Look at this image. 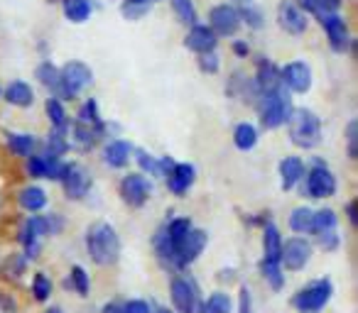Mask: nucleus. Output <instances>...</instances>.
Listing matches in <instances>:
<instances>
[{
	"mask_svg": "<svg viewBox=\"0 0 358 313\" xmlns=\"http://www.w3.org/2000/svg\"><path fill=\"white\" fill-rule=\"evenodd\" d=\"M86 250L99 267H110L120 257V238L110 223H94L86 230Z\"/></svg>",
	"mask_w": 358,
	"mask_h": 313,
	"instance_id": "nucleus-1",
	"label": "nucleus"
},
{
	"mask_svg": "<svg viewBox=\"0 0 358 313\" xmlns=\"http://www.w3.org/2000/svg\"><path fill=\"white\" fill-rule=\"evenodd\" d=\"M287 130L292 144L302 149H314L322 142V120L317 113L307 108H292L287 118Z\"/></svg>",
	"mask_w": 358,
	"mask_h": 313,
	"instance_id": "nucleus-2",
	"label": "nucleus"
},
{
	"mask_svg": "<svg viewBox=\"0 0 358 313\" xmlns=\"http://www.w3.org/2000/svg\"><path fill=\"white\" fill-rule=\"evenodd\" d=\"M255 105H258L260 123H263L265 130H275L280 125H285L289 113H292V100H289L285 86L278 91H270V93H263L255 100Z\"/></svg>",
	"mask_w": 358,
	"mask_h": 313,
	"instance_id": "nucleus-3",
	"label": "nucleus"
},
{
	"mask_svg": "<svg viewBox=\"0 0 358 313\" xmlns=\"http://www.w3.org/2000/svg\"><path fill=\"white\" fill-rule=\"evenodd\" d=\"M94 84V71L84 61H69L59 69V96L62 98H76L84 89ZM57 96V98H59Z\"/></svg>",
	"mask_w": 358,
	"mask_h": 313,
	"instance_id": "nucleus-4",
	"label": "nucleus"
},
{
	"mask_svg": "<svg viewBox=\"0 0 358 313\" xmlns=\"http://www.w3.org/2000/svg\"><path fill=\"white\" fill-rule=\"evenodd\" d=\"M334 293V284L329 279H317L309 287L299 289L292 298V306L297 308L299 313H319L324 306L329 303Z\"/></svg>",
	"mask_w": 358,
	"mask_h": 313,
	"instance_id": "nucleus-5",
	"label": "nucleus"
},
{
	"mask_svg": "<svg viewBox=\"0 0 358 313\" xmlns=\"http://www.w3.org/2000/svg\"><path fill=\"white\" fill-rule=\"evenodd\" d=\"M304 179V196H312V199H329V196L336 194V176L331 174L327 165L322 162H314L307 169Z\"/></svg>",
	"mask_w": 358,
	"mask_h": 313,
	"instance_id": "nucleus-6",
	"label": "nucleus"
},
{
	"mask_svg": "<svg viewBox=\"0 0 358 313\" xmlns=\"http://www.w3.org/2000/svg\"><path fill=\"white\" fill-rule=\"evenodd\" d=\"M120 196L130 208H143L152 196V184L145 174H128L120 181Z\"/></svg>",
	"mask_w": 358,
	"mask_h": 313,
	"instance_id": "nucleus-7",
	"label": "nucleus"
},
{
	"mask_svg": "<svg viewBox=\"0 0 358 313\" xmlns=\"http://www.w3.org/2000/svg\"><path fill=\"white\" fill-rule=\"evenodd\" d=\"M47 233V223H45V215H30V218L22 223L20 230V243L25 247V257L27 259H37L40 257V250H42V238Z\"/></svg>",
	"mask_w": 358,
	"mask_h": 313,
	"instance_id": "nucleus-8",
	"label": "nucleus"
},
{
	"mask_svg": "<svg viewBox=\"0 0 358 313\" xmlns=\"http://www.w3.org/2000/svg\"><path fill=\"white\" fill-rule=\"evenodd\" d=\"M62 186H64L66 196L74 201H81L86 194L91 191V174L84 169L81 165H64V171H62Z\"/></svg>",
	"mask_w": 358,
	"mask_h": 313,
	"instance_id": "nucleus-9",
	"label": "nucleus"
},
{
	"mask_svg": "<svg viewBox=\"0 0 358 313\" xmlns=\"http://www.w3.org/2000/svg\"><path fill=\"white\" fill-rule=\"evenodd\" d=\"M309 257H312V245L304 238H289L287 243H282V257L280 264L289 269V272H299L307 267Z\"/></svg>",
	"mask_w": 358,
	"mask_h": 313,
	"instance_id": "nucleus-10",
	"label": "nucleus"
},
{
	"mask_svg": "<svg viewBox=\"0 0 358 313\" xmlns=\"http://www.w3.org/2000/svg\"><path fill=\"white\" fill-rule=\"evenodd\" d=\"M169 291H172V303L179 313H196V308H199V293H196L194 282H189L185 277H177L172 282Z\"/></svg>",
	"mask_w": 358,
	"mask_h": 313,
	"instance_id": "nucleus-11",
	"label": "nucleus"
},
{
	"mask_svg": "<svg viewBox=\"0 0 358 313\" xmlns=\"http://www.w3.org/2000/svg\"><path fill=\"white\" fill-rule=\"evenodd\" d=\"M324 32H327V40L331 45L334 52H346L351 47V37H348V25L338 13H331V15H322L319 17Z\"/></svg>",
	"mask_w": 358,
	"mask_h": 313,
	"instance_id": "nucleus-12",
	"label": "nucleus"
},
{
	"mask_svg": "<svg viewBox=\"0 0 358 313\" xmlns=\"http://www.w3.org/2000/svg\"><path fill=\"white\" fill-rule=\"evenodd\" d=\"M280 79H282V86L294 93H307L312 89V69L304 61H289L282 71H280Z\"/></svg>",
	"mask_w": 358,
	"mask_h": 313,
	"instance_id": "nucleus-13",
	"label": "nucleus"
},
{
	"mask_svg": "<svg viewBox=\"0 0 358 313\" xmlns=\"http://www.w3.org/2000/svg\"><path fill=\"white\" fill-rule=\"evenodd\" d=\"M206 243H209V235L199 228H189V233L185 235L182 245H179V252H177V269L187 267L192 264L201 252H204Z\"/></svg>",
	"mask_w": 358,
	"mask_h": 313,
	"instance_id": "nucleus-14",
	"label": "nucleus"
},
{
	"mask_svg": "<svg viewBox=\"0 0 358 313\" xmlns=\"http://www.w3.org/2000/svg\"><path fill=\"white\" fill-rule=\"evenodd\" d=\"M278 22L287 35H304L307 32V15L292 0H282L278 6Z\"/></svg>",
	"mask_w": 358,
	"mask_h": 313,
	"instance_id": "nucleus-15",
	"label": "nucleus"
},
{
	"mask_svg": "<svg viewBox=\"0 0 358 313\" xmlns=\"http://www.w3.org/2000/svg\"><path fill=\"white\" fill-rule=\"evenodd\" d=\"M211 20V30H214L216 37H231L238 32L241 27V17L238 13L234 10V6H216L214 10L209 13Z\"/></svg>",
	"mask_w": 358,
	"mask_h": 313,
	"instance_id": "nucleus-16",
	"label": "nucleus"
},
{
	"mask_svg": "<svg viewBox=\"0 0 358 313\" xmlns=\"http://www.w3.org/2000/svg\"><path fill=\"white\" fill-rule=\"evenodd\" d=\"M187 49L196 52V54H209V52L216 49V45H219V37L214 35V30L206 25H194L189 30V35H187L185 40Z\"/></svg>",
	"mask_w": 358,
	"mask_h": 313,
	"instance_id": "nucleus-17",
	"label": "nucleus"
},
{
	"mask_svg": "<svg viewBox=\"0 0 358 313\" xmlns=\"http://www.w3.org/2000/svg\"><path fill=\"white\" fill-rule=\"evenodd\" d=\"M194 179H196V169L192 165H174L167 171V189L174 196H185L192 189Z\"/></svg>",
	"mask_w": 358,
	"mask_h": 313,
	"instance_id": "nucleus-18",
	"label": "nucleus"
},
{
	"mask_svg": "<svg viewBox=\"0 0 358 313\" xmlns=\"http://www.w3.org/2000/svg\"><path fill=\"white\" fill-rule=\"evenodd\" d=\"M255 86H258L260 96L270 93V91L282 89V79H280V69L270 59L260 56L258 59V71H255Z\"/></svg>",
	"mask_w": 358,
	"mask_h": 313,
	"instance_id": "nucleus-19",
	"label": "nucleus"
},
{
	"mask_svg": "<svg viewBox=\"0 0 358 313\" xmlns=\"http://www.w3.org/2000/svg\"><path fill=\"white\" fill-rule=\"evenodd\" d=\"M229 96H236V98H243V100H258L260 98V91L255 86V79H248L243 71H236L234 79L229 81Z\"/></svg>",
	"mask_w": 358,
	"mask_h": 313,
	"instance_id": "nucleus-20",
	"label": "nucleus"
},
{
	"mask_svg": "<svg viewBox=\"0 0 358 313\" xmlns=\"http://www.w3.org/2000/svg\"><path fill=\"white\" fill-rule=\"evenodd\" d=\"M304 176V162L299 157H285L280 162V179H282V191H292Z\"/></svg>",
	"mask_w": 358,
	"mask_h": 313,
	"instance_id": "nucleus-21",
	"label": "nucleus"
},
{
	"mask_svg": "<svg viewBox=\"0 0 358 313\" xmlns=\"http://www.w3.org/2000/svg\"><path fill=\"white\" fill-rule=\"evenodd\" d=\"M106 128H94V125H84L76 120L74 125H71V139H74V144L79 149H91L96 147V142H99L101 137H103Z\"/></svg>",
	"mask_w": 358,
	"mask_h": 313,
	"instance_id": "nucleus-22",
	"label": "nucleus"
},
{
	"mask_svg": "<svg viewBox=\"0 0 358 313\" xmlns=\"http://www.w3.org/2000/svg\"><path fill=\"white\" fill-rule=\"evenodd\" d=\"M130 154H133V147H130L125 139H113V142L106 144L103 149V162L113 169H120V167L128 165Z\"/></svg>",
	"mask_w": 358,
	"mask_h": 313,
	"instance_id": "nucleus-23",
	"label": "nucleus"
},
{
	"mask_svg": "<svg viewBox=\"0 0 358 313\" xmlns=\"http://www.w3.org/2000/svg\"><path fill=\"white\" fill-rule=\"evenodd\" d=\"M263 250H265V257L263 259H268V262H280V257H282V238H280L278 225L265 223Z\"/></svg>",
	"mask_w": 358,
	"mask_h": 313,
	"instance_id": "nucleus-24",
	"label": "nucleus"
},
{
	"mask_svg": "<svg viewBox=\"0 0 358 313\" xmlns=\"http://www.w3.org/2000/svg\"><path fill=\"white\" fill-rule=\"evenodd\" d=\"M17 204H20L27 213H37V211H42L47 206L45 189H40V186H25V189L20 191V196H17Z\"/></svg>",
	"mask_w": 358,
	"mask_h": 313,
	"instance_id": "nucleus-25",
	"label": "nucleus"
},
{
	"mask_svg": "<svg viewBox=\"0 0 358 313\" xmlns=\"http://www.w3.org/2000/svg\"><path fill=\"white\" fill-rule=\"evenodd\" d=\"M6 100L13 105H20V108H27V105H32V100H35V91H32V86L25 84V81H13L6 89Z\"/></svg>",
	"mask_w": 358,
	"mask_h": 313,
	"instance_id": "nucleus-26",
	"label": "nucleus"
},
{
	"mask_svg": "<svg viewBox=\"0 0 358 313\" xmlns=\"http://www.w3.org/2000/svg\"><path fill=\"white\" fill-rule=\"evenodd\" d=\"M234 10L238 13L241 20L248 22L253 30L263 27V13H260V8L255 6L253 0H234Z\"/></svg>",
	"mask_w": 358,
	"mask_h": 313,
	"instance_id": "nucleus-27",
	"label": "nucleus"
},
{
	"mask_svg": "<svg viewBox=\"0 0 358 313\" xmlns=\"http://www.w3.org/2000/svg\"><path fill=\"white\" fill-rule=\"evenodd\" d=\"M297 8L302 13H312V15L322 17L341 10V0H299Z\"/></svg>",
	"mask_w": 358,
	"mask_h": 313,
	"instance_id": "nucleus-28",
	"label": "nucleus"
},
{
	"mask_svg": "<svg viewBox=\"0 0 358 313\" xmlns=\"http://www.w3.org/2000/svg\"><path fill=\"white\" fill-rule=\"evenodd\" d=\"M35 144H37V139L27 132L8 135V147H10V152L17 154V157H30V154L35 152Z\"/></svg>",
	"mask_w": 358,
	"mask_h": 313,
	"instance_id": "nucleus-29",
	"label": "nucleus"
},
{
	"mask_svg": "<svg viewBox=\"0 0 358 313\" xmlns=\"http://www.w3.org/2000/svg\"><path fill=\"white\" fill-rule=\"evenodd\" d=\"M234 144L241 149V152H248V149H253L255 144H258V130H255V125L241 123L238 128L234 130Z\"/></svg>",
	"mask_w": 358,
	"mask_h": 313,
	"instance_id": "nucleus-30",
	"label": "nucleus"
},
{
	"mask_svg": "<svg viewBox=\"0 0 358 313\" xmlns=\"http://www.w3.org/2000/svg\"><path fill=\"white\" fill-rule=\"evenodd\" d=\"M47 115H50V123L55 125L57 132L69 130V118H66V110L59 98H47Z\"/></svg>",
	"mask_w": 358,
	"mask_h": 313,
	"instance_id": "nucleus-31",
	"label": "nucleus"
},
{
	"mask_svg": "<svg viewBox=\"0 0 358 313\" xmlns=\"http://www.w3.org/2000/svg\"><path fill=\"white\" fill-rule=\"evenodd\" d=\"M64 15L71 22H86L91 15V3L89 0H64Z\"/></svg>",
	"mask_w": 358,
	"mask_h": 313,
	"instance_id": "nucleus-32",
	"label": "nucleus"
},
{
	"mask_svg": "<svg viewBox=\"0 0 358 313\" xmlns=\"http://www.w3.org/2000/svg\"><path fill=\"white\" fill-rule=\"evenodd\" d=\"M312 223H314V211L302 206V208H294L292 215H289V228L294 233H312Z\"/></svg>",
	"mask_w": 358,
	"mask_h": 313,
	"instance_id": "nucleus-33",
	"label": "nucleus"
},
{
	"mask_svg": "<svg viewBox=\"0 0 358 313\" xmlns=\"http://www.w3.org/2000/svg\"><path fill=\"white\" fill-rule=\"evenodd\" d=\"M172 8H174V15L185 22V25H192V27L196 25L199 15H196L194 0H172Z\"/></svg>",
	"mask_w": 358,
	"mask_h": 313,
	"instance_id": "nucleus-34",
	"label": "nucleus"
},
{
	"mask_svg": "<svg viewBox=\"0 0 358 313\" xmlns=\"http://www.w3.org/2000/svg\"><path fill=\"white\" fill-rule=\"evenodd\" d=\"M260 272H263V277L268 279V284L275 289V291H278V289H282V284H285L282 264H280V262H268V259H263V262H260Z\"/></svg>",
	"mask_w": 358,
	"mask_h": 313,
	"instance_id": "nucleus-35",
	"label": "nucleus"
},
{
	"mask_svg": "<svg viewBox=\"0 0 358 313\" xmlns=\"http://www.w3.org/2000/svg\"><path fill=\"white\" fill-rule=\"evenodd\" d=\"M37 79L42 81V86H47L50 91L59 93V69H57L52 61H45V64H40V69H37Z\"/></svg>",
	"mask_w": 358,
	"mask_h": 313,
	"instance_id": "nucleus-36",
	"label": "nucleus"
},
{
	"mask_svg": "<svg viewBox=\"0 0 358 313\" xmlns=\"http://www.w3.org/2000/svg\"><path fill=\"white\" fill-rule=\"evenodd\" d=\"M50 165H52V157H45V154H32V157H27V171H30V176H35V179H47V176H50Z\"/></svg>",
	"mask_w": 358,
	"mask_h": 313,
	"instance_id": "nucleus-37",
	"label": "nucleus"
},
{
	"mask_svg": "<svg viewBox=\"0 0 358 313\" xmlns=\"http://www.w3.org/2000/svg\"><path fill=\"white\" fill-rule=\"evenodd\" d=\"M79 123H84V125H94V128H106L103 125V120H101V113H99V103H96L94 98H89L84 105H81V110H79Z\"/></svg>",
	"mask_w": 358,
	"mask_h": 313,
	"instance_id": "nucleus-38",
	"label": "nucleus"
},
{
	"mask_svg": "<svg viewBox=\"0 0 358 313\" xmlns=\"http://www.w3.org/2000/svg\"><path fill=\"white\" fill-rule=\"evenodd\" d=\"M69 149V142H66L64 132H52L50 137H47V144H45V157H52V160H59L62 154Z\"/></svg>",
	"mask_w": 358,
	"mask_h": 313,
	"instance_id": "nucleus-39",
	"label": "nucleus"
},
{
	"mask_svg": "<svg viewBox=\"0 0 358 313\" xmlns=\"http://www.w3.org/2000/svg\"><path fill=\"white\" fill-rule=\"evenodd\" d=\"M201 313H231V296L224 291H216L206 298Z\"/></svg>",
	"mask_w": 358,
	"mask_h": 313,
	"instance_id": "nucleus-40",
	"label": "nucleus"
},
{
	"mask_svg": "<svg viewBox=\"0 0 358 313\" xmlns=\"http://www.w3.org/2000/svg\"><path fill=\"white\" fill-rule=\"evenodd\" d=\"M336 228V213H334L331 208H322L314 213V223H312V233L319 235L324 233V230H331Z\"/></svg>",
	"mask_w": 358,
	"mask_h": 313,
	"instance_id": "nucleus-41",
	"label": "nucleus"
},
{
	"mask_svg": "<svg viewBox=\"0 0 358 313\" xmlns=\"http://www.w3.org/2000/svg\"><path fill=\"white\" fill-rule=\"evenodd\" d=\"M135 160H138V165H140V169L145 171V174H150V176H162V169H159V160L157 157H152V154H148L145 149H135Z\"/></svg>",
	"mask_w": 358,
	"mask_h": 313,
	"instance_id": "nucleus-42",
	"label": "nucleus"
},
{
	"mask_svg": "<svg viewBox=\"0 0 358 313\" xmlns=\"http://www.w3.org/2000/svg\"><path fill=\"white\" fill-rule=\"evenodd\" d=\"M32 293H35L37 301H47L52 293V282L47 279V274L37 272L35 279H32Z\"/></svg>",
	"mask_w": 358,
	"mask_h": 313,
	"instance_id": "nucleus-43",
	"label": "nucleus"
},
{
	"mask_svg": "<svg viewBox=\"0 0 358 313\" xmlns=\"http://www.w3.org/2000/svg\"><path fill=\"white\" fill-rule=\"evenodd\" d=\"M346 152L351 160H358V120H348L346 125Z\"/></svg>",
	"mask_w": 358,
	"mask_h": 313,
	"instance_id": "nucleus-44",
	"label": "nucleus"
},
{
	"mask_svg": "<svg viewBox=\"0 0 358 313\" xmlns=\"http://www.w3.org/2000/svg\"><path fill=\"white\" fill-rule=\"evenodd\" d=\"M69 287H74L81 296H86V293H89V274L84 272V267H79V264H76V267H71Z\"/></svg>",
	"mask_w": 358,
	"mask_h": 313,
	"instance_id": "nucleus-45",
	"label": "nucleus"
},
{
	"mask_svg": "<svg viewBox=\"0 0 358 313\" xmlns=\"http://www.w3.org/2000/svg\"><path fill=\"white\" fill-rule=\"evenodd\" d=\"M25 257H20V254H10L6 262V274L8 279H20L22 274H25Z\"/></svg>",
	"mask_w": 358,
	"mask_h": 313,
	"instance_id": "nucleus-46",
	"label": "nucleus"
},
{
	"mask_svg": "<svg viewBox=\"0 0 358 313\" xmlns=\"http://www.w3.org/2000/svg\"><path fill=\"white\" fill-rule=\"evenodd\" d=\"M317 238H319V247H322V250H327V252H334V250L338 247V243H341V238H338L336 228H331V230H324V233H319Z\"/></svg>",
	"mask_w": 358,
	"mask_h": 313,
	"instance_id": "nucleus-47",
	"label": "nucleus"
},
{
	"mask_svg": "<svg viewBox=\"0 0 358 313\" xmlns=\"http://www.w3.org/2000/svg\"><path fill=\"white\" fill-rule=\"evenodd\" d=\"M199 69L204 71V74H216V71H219V56H216V52L199 54Z\"/></svg>",
	"mask_w": 358,
	"mask_h": 313,
	"instance_id": "nucleus-48",
	"label": "nucleus"
},
{
	"mask_svg": "<svg viewBox=\"0 0 358 313\" xmlns=\"http://www.w3.org/2000/svg\"><path fill=\"white\" fill-rule=\"evenodd\" d=\"M238 313H253V296L248 287H241L238 293Z\"/></svg>",
	"mask_w": 358,
	"mask_h": 313,
	"instance_id": "nucleus-49",
	"label": "nucleus"
},
{
	"mask_svg": "<svg viewBox=\"0 0 358 313\" xmlns=\"http://www.w3.org/2000/svg\"><path fill=\"white\" fill-rule=\"evenodd\" d=\"M45 223H47V233L50 235H59L62 228H64V220H62V215H45Z\"/></svg>",
	"mask_w": 358,
	"mask_h": 313,
	"instance_id": "nucleus-50",
	"label": "nucleus"
},
{
	"mask_svg": "<svg viewBox=\"0 0 358 313\" xmlns=\"http://www.w3.org/2000/svg\"><path fill=\"white\" fill-rule=\"evenodd\" d=\"M145 10H148V6H133V3H125V6H123V15L130 17V20L145 15Z\"/></svg>",
	"mask_w": 358,
	"mask_h": 313,
	"instance_id": "nucleus-51",
	"label": "nucleus"
},
{
	"mask_svg": "<svg viewBox=\"0 0 358 313\" xmlns=\"http://www.w3.org/2000/svg\"><path fill=\"white\" fill-rule=\"evenodd\" d=\"M123 313H150V306L145 301H128L123 306Z\"/></svg>",
	"mask_w": 358,
	"mask_h": 313,
	"instance_id": "nucleus-52",
	"label": "nucleus"
},
{
	"mask_svg": "<svg viewBox=\"0 0 358 313\" xmlns=\"http://www.w3.org/2000/svg\"><path fill=\"white\" fill-rule=\"evenodd\" d=\"M0 313H15V301L0 293Z\"/></svg>",
	"mask_w": 358,
	"mask_h": 313,
	"instance_id": "nucleus-53",
	"label": "nucleus"
},
{
	"mask_svg": "<svg viewBox=\"0 0 358 313\" xmlns=\"http://www.w3.org/2000/svg\"><path fill=\"white\" fill-rule=\"evenodd\" d=\"M346 213H348V220H351V225H353V228H356V225H358L356 201H348V204H346Z\"/></svg>",
	"mask_w": 358,
	"mask_h": 313,
	"instance_id": "nucleus-54",
	"label": "nucleus"
},
{
	"mask_svg": "<svg viewBox=\"0 0 358 313\" xmlns=\"http://www.w3.org/2000/svg\"><path fill=\"white\" fill-rule=\"evenodd\" d=\"M234 52H236V54H238V56H248V45H245V42H236V45H234Z\"/></svg>",
	"mask_w": 358,
	"mask_h": 313,
	"instance_id": "nucleus-55",
	"label": "nucleus"
},
{
	"mask_svg": "<svg viewBox=\"0 0 358 313\" xmlns=\"http://www.w3.org/2000/svg\"><path fill=\"white\" fill-rule=\"evenodd\" d=\"M103 313H123V306H118V303H108V306H103Z\"/></svg>",
	"mask_w": 358,
	"mask_h": 313,
	"instance_id": "nucleus-56",
	"label": "nucleus"
},
{
	"mask_svg": "<svg viewBox=\"0 0 358 313\" xmlns=\"http://www.w3.org/2000/svg\"><path fill=\"white\" fill-rule=\"evenodd\" d=\"M125 3H133V6H148V0H125Z\"/></svg>",
	"mask_w": 358,
	"mask_h": 313,
	"instance_id": "nucleus-57",
	"label": "nucleus"
},
{
	"mask_svg": "<svg viewBox=\"0 0 358 313\" xmlns=\"http://www.w3.org/2000/svg\"><path fill=\"white\" fill-rule=\"evenodd\" d=\"M47 313H64V311H62V308H57V306H55V308H50V311H47Z\"/></svg>",
	"mask_w": 358,
	"mask_h": 313,
	"instance_id": "nucleus-58",
	"label": "nucleus"
},
{
	"mask_svg": "<svg viewBox=\"0 0 358 313\" xmlns=\"http://www.w3.org/2000/svg\"><path fill=\"white\" fill-rule=\"evenodd\" d=\"M157 313H172V311H169V308H159Z\"/></svg>",
	"mask_w": 358,
	"mask_h": 313,
	"instance_id": "nucleus-59",
	"label": "nucleus"
}]
</instances>
